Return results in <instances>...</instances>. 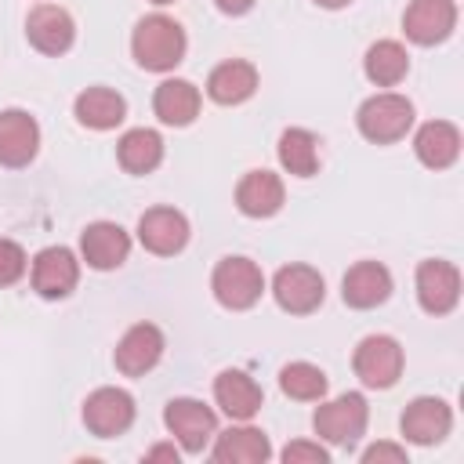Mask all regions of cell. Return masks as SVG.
Returning a JSON list of instances; mask_svg holds the SVG:
<instances>
[{"label": "cell", "mask_w": 464, "mask_h": 464, "mask_svg": "<svg viewBox=\"0 0 464 464\" xmlns=\"http://www.w3.org/2000/svg\"><path fill=\"white\" fill-rule=\"evenodd\" d=\"M185 51H188V36L181 22L163 11L145 14L130 33V54L145 72H170L174 65L185 62Z\"/></svg>", "instance_id": "1"}, {"label": "cell", "mask_w": 464, "mask_h": 464, "mask_svg": "<svg viewBox=\"0 0 464 464\" xmlns=\"http://www.w3.org/2000/svg\"><path fill=\"white\" fill-rule=\"evenodd\" d=\"M210 294L221 308L228 312H246L261 301L265 294V272L257 261L243 257V254H228L214 265L210 272Z\"/></svg>", "instance_id": "2"}, {"label": "cell", "mask_w": 464, "mask_h": 464, "mask_svg": "<svg viewBox=\"0 0 464 464\" xmlns=\"http://www.w3.org/2000/svg\"><path fill=\"white\" fill-rule=\"evenodd\" d=\"M355 127L366 141L392 145V141L406 138V130L413 127V102L406 94H395V91H377L359 105Z\"/></svg>", "instance_id": "3"}, {"label": "cell", "mask_w": 464, "mask_h": 464, "mask_svg": "<svg viewBox=\"0 0 464 464\" xmlns=\"http://www.w3.org/2000/svg\"><path fill=\"white\" fill-rule=\"evenodd\" d=\"M366 424H370V406H366L362 392H344L330 402L319 399V406L312 413L315 435L330 446H355L366 435Z\"/></svg>", "instance_id": "4"}, {"label": "cell", "mask_w": 464, "mask_h": 464, "mask_svg": "<svg viewBox=\"0 0 464 464\" xmlns=\"http://www.w3.org/2000/svg\"><path fill=\"white\" fill-rule=\"evenodd\" d=\"M163 424L181 446V453H192V457L203 453L218 435V413L203 399H192V395L170 399L163 406Z\"/></svg>", "instance_id": "5"}, {"label": "cell", "mask_w": 464, "mask_h": 464, "mask_svg": "<svg viewBox=\"0 0 464 464\" xmlns=\"http://www.w3.org/2000/svg\"><path fill=\"white\" fill-rule=\"evenodd\" d=\"M402 362H406L402 344L392 334H370L352 352V370H355L359 384L362 388H377V392L392 388L402 377Z\"/></svg>", "instance_id": "6"}, {"label": "cell", "mask_w": 464, "mask_h": 464, "mask_svg": "<svg viewBox=\"0 0 464 464\" xmlns=\"http://www.w3.org/2000/svg\"><path fill=\"white\" fill-rule=\"evenodd\" d=\"M134 417H138V406H134V395L127 388L105 384L83 399V428L94 439H116V435L130 431Z\"/></svg>", "instance_id": "7"}, {"label": "cell", "mask_w": 464, "mask_h": 464, "mask_svg": "<svg viewBox=\"0 0 464 464\" xmlns=\"http://www.w3.org/2000/svg\"><path fill=\"white\" fill-rule=\"evenodd\" d=\"M272 297L290 315H312L326 297V283H323L319 268L294 261L272 276Z\"/></svg>", "instance_id": "8"}, {"label": "cell", "mask_w": 464, "mask_h": 464, "mask_svg": "<svg viewBox=\"0 0 464 464\" xmlns=\"http://www.w3.org/2000/svg\"><path fill=\"white\" fill-rule=\"evenodd\" d=\"M413 286H417V304L428 315H450L460 301V268L453 261L428 257L417 265Z\"/></svg>", "instance_id": "9"}, {"label": "cell", "mask_w": 464, "mask_h": 464, "mask_svg": "<svg viewBox=\"0 0 464 464\" xmlns=\"http://www.w3.org/2000/svg\"><path fill=\"white\" fill-rule=\"evenodd\" d=\"M29 279L44 301H62L80 283V257L69 246H44L29 265Z\"/></svg>", "instance_id": "10"}, {"label": "cell", "mask_w": 464, "mask_h": 464, "mask_svg": "<svg viewBox=\"0 0 464 464\" xmlns=\"http://www.w3.org/2000/svg\"><path fill=\"white\" fill-rule=\"evenodd\" d=\"M163 330L156 323H134L123 330V337L116 341V352H112V362L123 377H145L149 370L160 366L163 359Z\"/></svg>", "instance_id": "11"}, {"label": "cell", "mask_w": 464, "mask_h": 464, "mask_svg": "<svg viewBox=\"0 0 464 464\" xmlns=\"http://www.w3.org/2000/svg\"><path fill=\"white\" fill-rule=\"evenodd\" d=\"M25 40L40 51V54H47V58H58V54H65L72 44H76V22H72V14L62 7V4H36L33 11H29V18H25Z\"/></svg>", "instance_id": "12"}, {"label": "cell", "mask_w": 464, "mask_h": 464, "mask_svg": "<svg viewBox=\"0 0 464 464\" xmlns=\"http://www.w3.org/2000/svg\"><path fill=\"white\" fill-rule=\"evenodd\" d=\"M192 228H188V218L174 207H149L141 218H138V243L156 254V257H174L185 250Z\"/></svg>", "instance_id": "13"}, {"label": "cell", "mask_w": 464, "mask_h": 464, "mask_svg": "<svg viewBox=\"0 0 464 464\" xmlns=\"http://www.w3.org/2000/svg\"><path fill=\"white\" fill-rule=\"evenodd\" d=\"M450 428H453V410L439 395H417L399 417V431L413 446H435L450 435Z\"/></svg>", "instance_id": "14"}, {"label": "cell", "mask_w": 464, "mask_h": 464, "mask_svg": "<svg viewBox=\"0 0 464 464\" xmlns=\"http://www.w3.org/2000/svg\"><path fill=\"white\" fill-rule=\"evenodd\" d=\"M457 25V4L453 0H410L402 11V33L417 47L442 44Z\"/></svg>", "instance_id": "15"}, {"label": "cell", "mask_w": 464, "mask_h": 464, "mask_svg": "<svg viewBox=\"0 0 464 464\" xmlns=\"http://www.w3.org/2000/svg\"><path fill=\"white\" fill-rule=\"evenodd\" d=\"M80 257L94 272H112L130 257V236L116 221H91L80 232Z\"/></svg>", "instance_id": "16"}, {"label": "cell", "mask_w": 464, "mask_h": 464, "mask_svg": "<svg viewBox=\"0 0 464 464\" xmlns=\"http://www.w3.org/2000/svg\"><path fill=\"white\" fill-rule=\"evenodd\" d=\"M272 457V442L250 420H236L232 428L218 431L210 442V460L218 464H265Z\"/></svg>", "instance_id": "17"}, {"label": "cell", "mask_w": 464, "mask_h": 464, "mask_svg": "<svg viewBox=\"0 0 464 464\" xmlns=\"http://www.w3.org/2000/svg\"><path fill=\"white\" fill-rule=\"evenodd\" d=\"M40 152V123L25 109L0 112V167H29Z\"/></svg>", "instance_id": "18"}, {"label": "cell", "mask_w": 464, "mask_h": 464, "mask_svg": "<svg viewBox=\"0 0 464 464\" xmlns=\"http://www.w3.org/2000/svg\"><path fill=\"white\" fill-rule=\"evenodd\" d=\"M341 297L355 312H370L392 297V272L381 261H355L341 279Z\"/></svg>", "instance_id": "19"}, {"label": "cell", "mask_w": 464, "mask_h": 464, "mask_svg": "<svg viewBox=\"0 0 464 464\" xmlns=\"http://www.w3.org/2000/svg\"><path fill=\"white\" fill-rule=\"evenodd\" d=\"M214 402L228 420H254L265 406V392L246 370H221L214 377Z\"/></svg>", "instance_id": "20"}, {"label": "cell", "mask_w": 464, "mask_h": 464, "mask_svg": "<svg viewBox=\"0 0 464 464\" xmlns=\"http://www.w3.org/2000/svg\"><path fill=\"white\" fill-rule=\"evenodd\" d=\"M283 199H286V188H283V178L272 174V170H246L236 185V207L239 214L246 218H272L283 210Z\"/></svg>", "instance_id": "21"}, {"label": "cell", "mask_w": 464, "mask_h": 464, "mask_svg": "<svg viewBox=\"0 0 464 464\" xmlns=\"http://www.w3.org/2000/svg\"><path fill=\"white\" fill-rule=\"evenodd\" d=\"M257 91V69L246 58H228L210 69L207 76V98L218 105H243Z\"/></svg>", "instance_id": "22"}, {"label": "cell", "mask_w": 464, "mask_h": 464, "mask_svg": "<svg viewBox=\"0 0 464 464\" xmlns=\"http://www.w3.org/2000/svg\"><path fill=\"white\" fill-rule=\"evenodd\" d=\"M199 105H203L199 87L181 76H170L152 91V112L167 127H188L199 116Z\"/></svg>", "instance_id": "23"}, {"label": "cell", "mask_w": 464, "mask_h": 464, "mask_svg": "<svg viewBox=\"0 0 464 464\" xmlns=\"http://www.w3.org/2000/svg\"><path fill=\"white\" fill-rule=\"evenodd\" d=\"M413 156L428 167V170H446L457 163L460 156V130L450 120H428L417 127L413 134Z\"/></svg>", "instance_id": "24"}, {"label": "cell", "mask_w": 464, "mask_h": 464, "mask_svg": "<svg viewBox=\"0 0 464 464\" xmlns=\"http://www.w3.org/2000/svg\"><path fill=\"white\" fill-rule=\"evenodd\" d=\"M72 116H76L80 127H87V130H112V127H120V123L127 120V102H123L120 91L98 83V87H87V91L76 94Z\"/></svg>", "instance_id": "25"}, {"label": "cell", "mask_w": 464, "mask_h": 464, "mask_svg": "<svg viewBox=\"0 0 464 464\" xmlns=\"http://www.w3.org/2000/svg\"><path fill=\"white\" fill-rule=\"evenodd\" d=\"M116 160L127 174H152L163 163V138L152 127H134L116 141Z\"/></svg>", "instance_id": "26"}, {"label": "cell", "mask_w": 464, "mask_h": 464, "mask_svg": "<svg viewBox=\"0 0 464 464\" xmlns=\"http://www.w3.org/2000/svg\"><path fill=\"white\" fill-rule=\"evenodd\" d=\"M276 156H279V167L294 178H312L319 174V138L308 130V127H286L279 134V145H276Z\"/></svg>", "instance_id": "27"}, {"label": "cell", "mask_w": 464, "mask_h": 464, "mask_svg": "<svg viewBox=\"0 0 464 464\" xmlns=\"http://www.w3.org/2000/svg\"><path fill=\"white\" fill-rule=\"evenodd\" d=\"M362 72L373 87H395L410 72V54L399 40H377L362 54Z\"/></svg>", "instance_id": "28"}, {"label": "cell", "mask_w": 464, "mask_h": 464, "mask_svg": "<svg viewBox=\"0 0 464 464\" xmlns=\"http://www.w3.org/2000/svg\"><path fill=\"white\" fill-rule=\"evenodd\" d=\"M326 388H330V381H326V373H323L315 362L297 359V362H286V366L279 370V392H283L286 399L319 402V399H326Z\"/></svg>", "instance_id": "29"}, {"label": "cell", "mask_w": 464, "mask_h": 464, "mask_svg": "<svg viewBox=\"0 0 464 464\" xmlns=\"http://www.w3.org/2000/svg\"><path fill=\"white\" fill-rule=\"evenodd\" d=\"M25 268H29V257H25L22 243L0 236V286H14L25 276Z\"/></svg>", "instance_id": "30"}, {"label": "cell", "mask_w": 464, "mask_h": 464, "mask_svg": "<svg viewBox=\"0 0 464 464\" xmlns=\"http://www.w3.org/2000/svg\"><path fill=\"white\" fill-rule=\"evenodd\" d=\"M286 464H326L330 460V450L315 439H294V442H286L283 446V453H279Z\"/></svg>", "instance_id": "31"}, {"label": "cell", "mask_w": 464, "mask_h": 464, "mask_svg": "<svg viewBox=\"0 0 464 464\" xmlns=\"http://www.w3.org/2000/svg\"><path fill=\"white\" fill-rule=\"evenodd\" d=\"M406 446L399 442H373L362 450V464H406Z\"/></svg>", "instance_id": "32"}, {"label": "cell", "mask_w": 464, "mask_h": 464, "mask_svg": "<svg viewBox=\"0 0 464 464\" xmlns=\"http://www.w3.org/2000/svg\"><path fill=\"white\" fill-rule=\"evenodd\" d=\"M145 460H170V464H178V460H181V450H178L174 442H160V446H152V450L145 453Z\"/></svg>", "instance_id": "33"}, {"label": "cell", "mask_w": 464, "mask_h": 464, "mask_svg": "<svg viewBox=\"0 0 464 464\" xmlns=\"http://www.w3.org/2000/svg\"><path fill=\"white\" fill-rule=\"evenodd\" d=\"M214 4H218V11H221V14L239 18V14H246V11H250L257 0H214Z\"/></svg>", "instance_id": "34"}, {"label": "cell", "mask_w": 464, "mask_h": 464, "mask_svg": "<svg viewBox=\"0 0 464 464\" xmlns=\"http://www.w3.org/2000/svg\"><path fill=\"white\" fill-rule=\"evenodd\" d=\"M319 7H326V11H341V7H348L352 0H315Z\"/></svg>", "instance_id": "35"}, {"label": "cell", "mask_w": 464, "mask_h": 464, "mask_svg": "<svg viewBox=\"0 0 464 464\" xmlns=\"http://www.w3.org/2000/svg\"><path fill=\"white\" fill-rule=\"evenodd\" d=\"M152 4H160V7H163V4H174V0H152Z\"/></svg>", "instance_id": "36"}]
</instances>
